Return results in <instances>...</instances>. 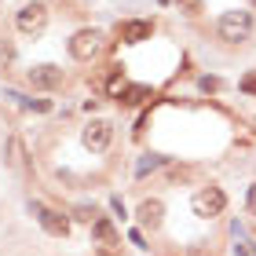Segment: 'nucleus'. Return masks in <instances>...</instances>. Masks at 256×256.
<instances>
[{
  "label": "nucleus",
  "mask_w": 256,
  "mask_h": 256,
  "mask_svg": "<svg viewBox=\"0 0 256 256\" xmlns=\"http://www.w3.org/2000/svg\"><path fill=\"white\" fill-rule=\"evenodd\" d=\"M252 33V15L249 11H227L224 18H220V37L227 44H242Z\"/></svg>",
  "instance_id": "nucleus-1"
},
{
  "label": "nucleus",
  "mask_w": 256,
  "mask_h": 256,
  "mask_svg": "<svg viewBox=\"0 0 256 256\" xmlns=\"http://www.w3.org/2000/svg\"><path fill=\"white\" fill-rule=\"evenodd\" d=\"M224 205H227V198H224V190H220V187H205V190H198V194L190 198L194 216H202V220L220 216V212H224Z\"/></svg>",
  "instance_id": "nucleus-2"
},
{
  "label": "nucleus",
  "mask_w": 256,
  "mask_h": 256,
  "mask_svg": "<svg viewBox=\"0 0 256 256\" xmlns=\"http://www.w3.org/2000/svg\"><path fill=\"white\" fill-rule=\"evenodd\" d=\"M102 52V33L99 30H80L74 33V40H70V55L80 62H88V59H96V55Z\"/></svg>",
  "instance_id": "nucleus-3"
},
{
  "label": "nucleus",
  "mask_w": 256,
  "mask_h": 256,
  "mask_svg": "<svg viewBox=\"0 0 256 256\" xmlns=\"http://www.w3.org/2000/svg\"><path fill=\"white\" fill-rule=\"evenodd\" d=\"M44 26H48V8H44V4H26L18 11V30L26 33V37L44 33Z\"/></svg>",
  "instance_id": "nucleus-4"
},
{
  "label": "nucleus",
  "mask_w": 256,
  "mask_h": 256,
  "mask_svg": "<svg viewBox=\"0 0 256 256\" xmlns=\"http://www.w3.org/2000/svg\"><path fill=\"white\" fill-rule=\"evenodd\" d=\"M30 208L37 212L40 227L48 230V234H55V238H66V234H70V220H66L62 212H55V208H44V205H30Z\"/></svg>",
  "instance_id": "nucleus-5"
},
{
  "label": "nucleus",
  "mask_w": 256,
  "mask_h": 256,
  "mask_svg": "<svg viewBox=\"0 0 256 256\" xmlns=\"http://www.w3.org/2000/svg\"><path fill=\"white\" fill-rule=\"evenodd\" d=\"M110 136H114V124H110V121H92V124L84 128V146L99 154V150L110 146Z\"/></svg>",
  "instance_id": "nucleus-6"
},
{
  "label": "nucleus",
  "mask_w": 256,
  "mask_h": 256,
  "mask_svg": "<svg viewBox=\"0 0 256 256\" xmlns=\"http://www.w3.org/2000/svg\"><path fill=\"white\" fill-rule=\"evenodd\" d=\"M30 84L33 88H59L62 84V70L59 66H33L30 70Z\"/></svg>",
  "instance_id": "nucleus-7"
},
{
  "label": "nucleus",
  "mask_w": 256,
  "mask_h": 256,
  "mask_svg": "<svg viewBox=\"0 0 256 256\" xmlns=\"http://www.w3.org/2000/svg\"><path fill=\"white\" fill-rule=\"evenodd\" d=\"M139 224H143V227H150V230H158L161 227V216H165V205H161L158 202V198H150V202H143V205H139Z\"/></svg>",
  "instance_id": "nucleus-8"
},
{
  "label": "nucleus",
  "mask_w": 256,
  "mask_h": 256,
  "mask_svg": "<svg viewBox=\"0 0 256 256\" xmlns=\"http://www.w3.org/2000/svg\"><path fill=\"white\" fill-rule=\"evenodd\" d=\"M150 33H154V26H150L146 18H136V22H121V40H128V44L150 40Z\"/></svg>",
  "instance_id": "nucleus-9"
},
{
  "label": "nucleus",
  "mask_w": 256,
  "mask_h": 256,
  "mask_svg": "<svg viewBox=\"0 0 256 256\" xmlns=\"http://www.w3.org/2000/svg\"><path fill=\"white\" fill-rule=\"evenodd\" d=\"M92 234L99 238L102 252H118V230H114L110 220H96V224H92Z\"/></svg>",
  "instance_id": "nucleus-10"
},
{
  "label": "nucleus",
  "mask_w": 256,
  "mask_h": 256,
  "mask_svg": "<svg viewBox=\"0 0 256 256\" xmlns=\"http://www.w3.org/2000/svg\"><path fill=\"white\" fill-rule=\"evenodd\" d=\"M118 99L124 102V106H139L143 99H150V88L146 84H124V92H121Z\"/></svg>",
  "instance_id": "nucleus-11"
},
{
  "label": "nucleus",
  "mask_w": 256,
  "mask_h": 256,
  "mask_svg": "<svg viewBox=\"0 0 256 256\" xmlns=\"http://www.w3.org/2000/svg\"><path fill=\"white\" fill-rule=\"evenodd\" d=\"M8 165H11V168H22V165H26V158H22V143H18V139H11V143H8Z\"/></svg>",
  "instance_id": "nucleus-12"
},
{
  "label": "nucleus",
  "mask_w": 256,
  "mask_h": 256,
  "mask_svg": "<svg viewBox=\"0 0 256 256\" xmlns=\"http://www.w3.org/2000/svg\"><path fill=\"white\" fill-rule=\"evenodd\" d=\"M242 92H246V96H256V70L242 77Z\"/></svg>",
  "instance_id": "nucleus-13"
},
{
  "label": "nucleus",
  "mask_w": 256,
  "mask_h": 256,
  "mask_svg": "<svg viewBox=\"0 0 256 256\" xmlns=\"http://www.w3.org/2000/svg\"><path fill=\"white\" fill-rule=\"evenodd\" d=\"M77 220H84V224H96V208L80 205V208H77Z\"/></svg>",
  "instance_id": "nucleus-14"
},
{
  "label": "nucleus",
  "mask_w": 256,
  "mask_h": 256,
  "mask_svg": "<svg viewBox=\"0 0 256 256\" xmlns=\"http://www.w3.org/2000/svg\"><path fill=\"white\" fill-rule=\"evenodd\" d=\"M180 8L187 11V15H198V11H202V0H180Z\"/></svg>",
  "instance_id": "nucleus-15"
},
{
  "label": "nucleus",
  "mask_w": 256,
  "mask_h": 256,
  "mask_svg": "<svg viewBox=\"0 0 256 256\" xmlns=\"http://www.w3.org/2000/svg\"><path fill=\"white\" fill-rule=\"evenodd\" d=\"M202 88H205V92H216L220 80H216V77H202Z\"/></svg>",
  "instance_id": "nucleus-16"
},
{
  "label": "nucleus",
  "mask_w": 256,
  "mask_h": 256,
  "mask_svg": "<svg viewBox=\"0 0 256 256\" xmlns=\"http://www.w3.org/2000/svg\"><path fill=\"white\" fill-rule=\"evenodd\" d=\"M154 165H161V158H150V161H143V165H139L136 172H139V176H143V172H146V168H154Z\"/></svg>",
  "instance_id": "nucleus-17"
},
{
  "label": "nucleus",
  "mask_w": 256,
  "mask_h": 256,
  "mask_svg": "<svg viewBox=\"0 0 256 256\" xmlns=\"http://www.w3.org/2000/svg\"><path fill=\"white\" fill-rule=\"evenodd\" d=\"M249 212L256 216V183H252V187H249Z\"/></svg>",
  "instance_id": "nucleus-18"
},
{
  "label": "nucleus",
  "mask_w": 256,
  "mask_h": 256,
  "mask_svg": "<svg viewBox=\"0 0 256 256\" xmlns=\"http://www.w3.org/2000/svg\"><path fill=\"white\" fill-rule=\"evenodd\" d=\"M158 4H168V0H158Z\"/></svg>",
  "instance_id": "nucleus-19"
}]
</instances>
